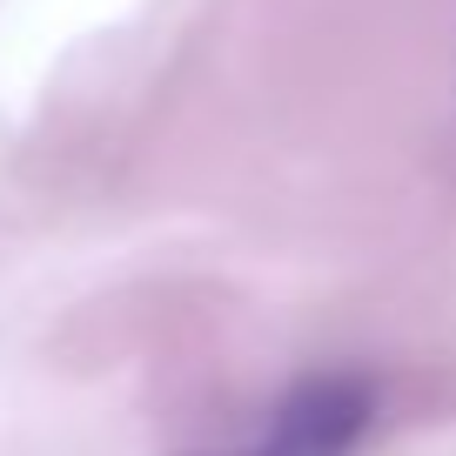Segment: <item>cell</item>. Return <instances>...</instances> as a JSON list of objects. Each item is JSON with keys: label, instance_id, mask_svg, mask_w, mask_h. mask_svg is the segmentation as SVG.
<instances>
[{"label": "cell", "instance_id": "obj_1", "mask_svg": "<svg viewBox=\"0 0 456 456\" xmlns=\"http://www.w3.org/2000/svg\"><path fill=\"white\" fill-rule=\"evenodd\" d=\"M376 423V389L362 376H309L275 403L269 429L215 456H356Z\"/></svg>", "mask_w": 456, "mask_h": 456}]
</instances>
